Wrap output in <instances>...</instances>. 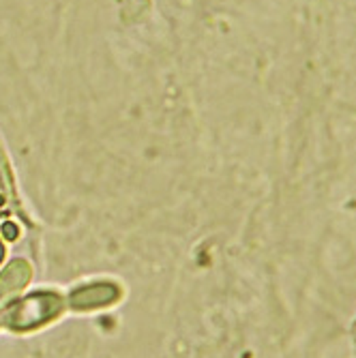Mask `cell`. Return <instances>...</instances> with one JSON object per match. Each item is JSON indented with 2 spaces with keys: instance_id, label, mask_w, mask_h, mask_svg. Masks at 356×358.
Listing matches in <instances>:
<instances>
[{
  "instance_id": "cell-2",
  "label": "cell",
  "mask_w": 356,
  "mask_h": 358,
  "mask_svg": "<svg viewBox=\"0 0 356 358\" xmlns=\"http://www.w3.org/2000/svg\"><path fill=\"white\" fill-rule=\"evenodd\" d=\"M122 299V287L114 281H90L84 285H78L69 292L67 305L73 311H92L118 303Z\"/></svg>"
},
{
  "instance_id": "cell-4",
  "label": "cell",
  "mask_w": 356,
  "mask_h": 358,
  "mask_svg": "<svg viewBox=\"0 0 356 358\" xmlns=\"http://www.w3.org/2000/svg\"><path fill=\"white\" fill-rule=\"evenodd\" d=\"M3 257H5V245L0 241V262H3Z\"/></svg>"
},
{
  "instance_id": "cell-1",
  "label": "cell",
  "mask_w": 356,
  "mask_h": 358,
  "mask_svg": "<svg viewBox=\"0 0 356 358\" xmlns=\"http://www.w3.org/2000/svg\"><path fill=\"white\" fill-rule=\"evenodd\" d=\"M64 309V299L54 289H37L32 294L13 301L0 313V324L15 333L41 329L56 320Z\"/></svg>"
},
{
  "instance_id": "cell-3",
  "label": "cell",
  "mask_w": 356,
  "mask_h": 358,
  "mask_svg": "<svg viewBox=\"0 0 356 358\" xmlns=\"http://www.w3.org/2000/svg\"><path fill=\"white\" fill-rule=\"evenodd\" d=\"M32 279V266L24 257H17L9 262L3 273H0V309H5L13 301L20 299L24 287Z\"/></svg>"
}]
</instances>
